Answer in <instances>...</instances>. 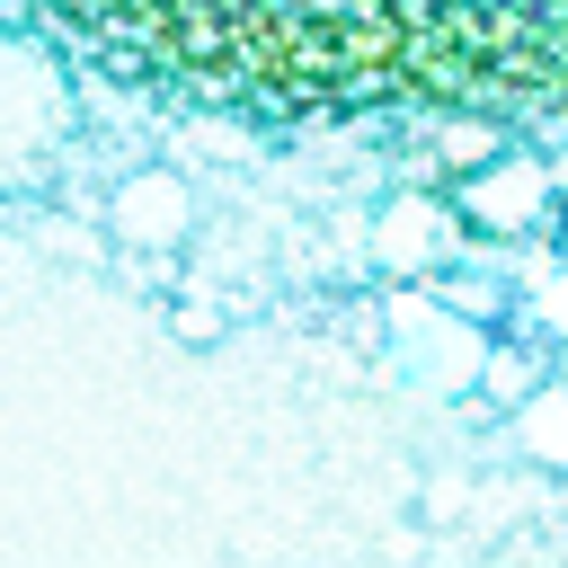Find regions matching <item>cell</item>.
Segmentation results:
<instances>
[{
  "instance_id": "obj_3",
  "label": "cell",
  "mask_w": 568,
  "mask_h": 568,
  "mask_svg": "<svg viewBox=\"0 0 568 568\" xmlns=\"http://www.w3.org/2000/svg\"><path fill=\"white\" fill-rule=\"evenodd\" d=\"M382 346L399 355V373H408L417 390L453 399V390H479L497 328L462 320V311H453L444 293H426V284H390V293H382Z\"/></svg>"
},
{
  "instance_id": "obj_5",
  "label": "cell",
  "mask_w": 568,
  "mask_h": 568,
  "mask_svg": "<svg viewBox=\"0 0 568 568\" xmlns=\"http://www.w3.org/2000/svg\"><path fill=\"white\" fill-rule=\"evenodd\" d=\"M462 240H470V222H462L453 186H390V195L373 204V222H364V257H373V275H390V284L444 275V266L462 257Z\"/></svg>"
},
{
  "instance_id": "obj_11",
  "label": "cell",
  "mask_w": 568,
  "mask_h": 568,
  "mask_svg": "<svg viewBox=\"0 0 568 568\" xmlns=\"http://www.w3.org/2000/svg\"><path fill=\"white\" fill-rule=\"evenodd\" d=\"M222 328H231V320H222L213 302H169V337H178V346H222Z\"/></svg>"
},
{
  "instance_id": "obj_4",
  "label": "cell",
  "mask_w": 568,
  "mask_h": 568,
  "mask_svg": "<svg viewBox=\"0 0 568 568\" xmlns=\"http://www.w3.org/2000/svg\"><path fill=\"white\" fill-rule=\"evenodd\" d=\"M444 186H453V204H462L470 240H532V231L559 213V178H550V160H541L524 133L488 142V151H479V160H462Z\"/></svg>"
},
{
  "instance_id": "obj_6",
  "label": "cell",
  "mask_w": 568,
  "mask_h": 568,
  "mask_svg": "<svg viewBox=\"0 0 568 568\" xmlns=\"http://www.w3.org/2000/svg\"><path fill=\"white\" fill-rule=\"evenodd\" d=\"M106 240L124 257H178L195 240V186H186V169H169V160L124 169L106 186Z\"/></svg>"
},
{
  "instance_id": "obj_2",
  "label": "cell",
  "mask_w": 568,
  "mask_h": 568,
  "mask_svg": "<svg viewBox=\"0 0 568 568\" xmlns=\"http://www.w3.org/2000/svg\"><path fill=\"white\" fill-rule=\"evenodd\" d=\"M80 53L27 18L0 9V204H27L53 186V169L80 142Z\"/></svg>"
},
{
  "instance_id": "obj_7",
  "label": "cell",
  "mask_w": 568,
  "mask_h": 568,
  "mask_svg": "<svg viewBox=\"0 0 568 568\" xmlns=\"http://www.w3.org/2000/svg\"><path fill=\"white\" fill-rule=\"evenodd\" d=\"M506 435H515V453H524L532 470H559V479H568V382H559V373H541V382L515 399Z\"/></svg>"
},
{
  "instance_id": "obj_1",
  "label": "cell",
  "mask_w": 568,
  "mask_h": 568,
  "mask_svg": "<svg viewBox=\"0 0 568 568\" xmlns=\"http://www.w3.org/2000/svg\"><path fill=\"white\" fill-rule=\"evenodd\" d=\"M257 133H568V0H0Z\"/></svg>"
},
{
  "instance_id": "obj_10",
  "label": "cell",
  "mask_w": 568,
  "mask_h": 568,
  "mask_svg": "<svg viewBox=\"0 0 568 568\" xmlns=\"http://www.w3.org/2000/svg\"><path fill=\"white\" fill-rule=\"evenodd\" d=\"M541 382V355L532 346H488V373H479V390H506V399H524Z\"/></svg>"
},
{
  "instance_id": "obj_9",
  "label": "cell",
  "mask_w": 568,
  "mask_h": 568,
  "mask_svg": "<svg viewBox=\"0 0 568 568\" xmlns=\"http://www.w3.org/2000/svg\"><path fill=\"white\" fill-rule=\"evenodd\" d=\"M524 320L541 346H568V257H550L532 284H524Z\"/></svg>"
},
{
  "instance_id": "obj_8",
  "label": "cell",
  "mask_w": 568,
  "mask_h": 568,
  "mask_svg": "<svg viewBox=\"0 0 568 568\" xmlns=\"http://www.w3.org/2000/svg\"><path fill=\"white\" fill-rule=\"evenodd\" d=\"M426 293H444L462 320H479V328H497L506 320V284L497 275H470V266H444V275H426Z\"/></svg>"
}]
</instances>
